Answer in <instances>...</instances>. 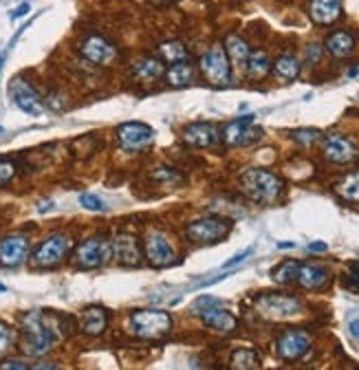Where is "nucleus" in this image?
Here are the masks:
<instances>
[{"label": "nucleus", "mask_w": 359, "mask_h": 370, "mask_svg": "<svg viewBox=\"0 0 359 370\" xmlns=\"http://www.w3.org/2000/svg\"><path fill=\"white\" fill-rule=\"evenodd\" d=\"M69 322L66 315L49 313V311H27L20 315V331H22V351L31 357H40L51 351L58 337H64V324Z\"/></svg>", "instance_id": "obj_1"}, {"label": "nucleus", "mask_w": 359, "mask_h": 370, "mask_svg": "<svg viewBox=\"0 0 359 370\" xmlns=\"http://www.w3.org/2000/svg\"><path fill=\"white\" fill-rule=\"evenodd\" d=\"M240 185H242V192L250 196L256 203H276L282 192H284V183L278 174L262 170V168H252L242 172L240 176Z\"/></svg>", "instance_id": "obj_2"}, {"label": "nucleus", "mask_w": 359, "mask_h": 370, "mask_svg": "<svg viewBox=\"0 0 359 370\" xmlns=\"http://www.w3.org/2000/svg\"><path fill=\"white\" fill-rule=\"evenodd\" d=\"M128 329L132 335H137L141 339H159L172 329V317L166 311L156 309H141L132 311L128 319Z\"/></svg>", "instance_id": "obj_3"}, {"label": "nucleus", "mask_w": 359, "mask_h": 370, "mask_svg": "<svg viewBox=\"0 0 359 370\" xmlns=\"http://www.w3.org/2000/svg\"><path fill=\"white\" fill-rule=\"evenodd\" d=\"M192 311L196 315H200V319H203L205 327H210L216 333H232L238 327L236 317L230 311L223 309L216 297H210V295L198 297L194 302V307H192Z\"/></svg>", "instance_id": "obj_4"}, {"label": "nucleus", "mask_w": 359, "mask_h": 370, "mask_svg": "<svg viewBox=\"0 0 359 370\" xmlns=\"http://www.w3.org/2000/svg\"><path fill=\"white\" fill-rule=\"evenodd\" d=\"M302 305L294 295L284 293H260L256 297V311L267 319H289L300 313Z\"/></svg>", "instance_id": "obj_5"}, {"label": "nucleus", "mask_w": 359, "mask_h": 370, "mask_svg": "<svg viewBox=\"0 0 359 370\" xmlns=\"http://www.w3.org/2000/svg\"><path fill=\"white\" fill-rule=\"evenodd\" d=\"M200 71H203L205 80L210 84H216V86H223L227 84L230 78H232V64H230V58L225 53V49L218 44L210 46V49L200 56Z\"/></svg>", "instance_id": "obj_6"}, {"label": "nucleus", "mask_w": 359, "mask_h": 370, "mask_svg": "<svg viewBox=\"0 0 359 370\" xmlns=\"http://www.w3.org/2000/svg\"><path fill=\"white\" fill-rule=\"evenodd\" d=\"M110 253H113V245H110L104 236H93L77 245L73 258L80 269H97L108 263Z\"/></svg>", "instance_id": "obj_7"}, {"label": "nucleus", "mask_w": 359, "mask_h": 370, "mask_svg": "<svg viewBox=\"0 0 359 370\" xmlns=\"http://www.w3.org/2000/svg\"><path fill=\"white\" fill-rule=\"evenodd\" d=\"M232 229V223L225 218H198L188 225L186 234L192 243L198 245H212L223 240Z\"/></svg>", "instance_id": "obj_8"}, {"label": "nucleus", "mask_w": 359, "mask_h": 370, "mask_svg": "<svg viewBox=\"0 0 359 370\" xmlns=\"http://www.w3.org/2000/svg\"><path fill=\"white\" fill-rule=\"evenodd\" d=\"M71 251V238L64 234L49 236L47 240H42L38 249L33 251V265L40 269H49L60 265Z\"/></svg>", "instance_id": "obj_9"}, {"label": "nucleus", "mask_w": 359, "mask_h": 370, "mask_svg": "<svg viewBox=\"0 0 359 370\" xmlns=\"http://www.w3.org/2000/svg\"><path fill=\"white\" fill-rule=\"evenodd\" d=\"M117 142L124 152H141L154 142V130L141 122H126L117 128Z\"/></svg>", "instance_id": "obj_10"}, {"label": "nucleus", "mask_w": 359, "mask_h": 370, "mask_svg": "<svg viewBox=\"0 0 359 370\" xmlns=\"http://www.w3.org/2000/svg\"><path fill=\"white\" fill-rule=\"evenodd\" d=\"M9 97L14 100V104L27 115H33V117H38V115L44 112V102L42 97L38 95V90L22 78H14L11 84H9Z\"/></svg>", "instance_id": "obj_11"}, {"label": "nucleus", "mask_w": 359, "mask_h": 370, "mask_svg": "<svg viewBox=\"0 0 359 370\" xmlns=\"http://www.w3.org/2000/svg\"><path fill=\"white\" fill-rule=\"evenodd\" d=\"M309 349H311V335L306 331H300V329L284 331L276 342L278 357L286 359V361H296V359L304 357Z\"/></svg>", "instance_id": "obj_12"}, {"label": "nucleus", "mask_w": 359, "mask_h": 370, "mask_svg": "<svg viewBox=\"0 0 359 370\" xmlns=\"http://www.w3.org/2000/svg\"><path fill=\"white\" fill-rule=\"evenodd\" d=\"M262 137V128L254 126V115H245L240 120H234L223 130V139L230 146H250Z\"/></svg>", "instance_id": "obj_13"}, {"label": "nucleus", "mask_w": 359, "mask_h": 370, "mask_svg": "<svg viewBox=\"0 0 359 370\" xmlns=\"http://www.w3.org/2000/svg\"><path fill=\"white\" fill-rule=\"evenodd\" d=\"M80 53L93 64L100 66H108L117 60V46L113 42H108L104 36H88L82 44H80Z\"/></svg>", "instance_id": "obj_14"}, {"label": "nucleus", "mask_w": 359, "mask_h": 370, "mask_svg": "<svg viewBox=\"0 0 359 370\" xmlns=\"http://www.w3.org/2000/svg\"><path fill=\"white\" fill-rule=\"evenodd\" d=\"M29 256V238L22 234L5 236L0 240V267L14 269L22 265Z\"/></svg>", "instance_id": "obj_15"}, {"label": "nucleus", "mask_w": 359, "mask_h": 370, "mask_svg": "<svg viewBox=\"0 0 359 370\" xmlns=\"http://www.w3.org/2000/svg\"><path fill=\"white\" fill-rule=\"evenodd\" d=\"M146 258L152 267H168L174 260V249L161 231H150L146 236Z\"/></svg>", "instance_id": "obj_16"}, {"label": "nucleus", "mask_w": 359, "mask_h": 370, "mask_svg": "<svg viewBox=\"0 0 359 370\" xmlns=\"http://www.w3.org/2000/svg\"><path fill=\"white\" fill-rule=\"evenodd\" d=\"M183 142L196 148H212L220 142L218 126L210 122H196L183 128Z\"/></svg>", "instance_id": "obj_17"}, {"label": "nucleus", "mask_w": 359, "mask_h": 370, "mask_svg": "<svg viewBox=\"0 0 359 370\" xmlns=\"http://www.w3.org/2000/svg\"><path fill=\"white\" fill-rule=\"evenodd\" d=\"M324 157L328 161H333V164H350V161L357 157V150L350 144V139L333 132L324 139Z\"/></svg>", "instance_id": "obj_18"}, {"label": "nucleus", "mask_w": 359, "mask_h": 370, "mask_svg": "<svg viewBox=\"0 0 359 370\" xmlns=\"http://www.w3.org/2000/svg\"><path fill=\"white\" fill-rule=\"evenodd\" d=\"M113 251H115V258L122 265H126V267H137L139 260H141V251H139L137 236L128 234V231H122V234L115 236Z\"/></svg>", "instance_id": "obj_19"}, {"label": "nucleus", "mask_w": 359, "mask_h": 370, "mask_svg": "<svg viewBox=\"0 0 359 370\" xmlns=\"http://www.w3.org/2000/svg\"><path fill=\"white\" fill-rule=\"evenodd\" d=\"M309 16L316 25H333L342 18V0H311Z\"/></svg>", "instance_id": "obj_20"}, {"label": "nucleus", "mask_w": 359, "mask_h": 370, "mask_svg": "<svg viewBox=\"0 0 359 370\" xmlns=\"http://www.w3.org/2000/svg\"><path fill=\"white\" fill-rule=\"evenodd\" d=\"M80 327L86 335H102L108 327V313L102 307H88L82 311Z\"/></svg>", "instance_id": "obj_21"}, {"label": "nucleus", "mask_w": 359, "mask_h": 370, "mask_svg": "<svg viewBox=\"0 0 359 370\" xmlns=\"http://www.w3.org/2000/svg\"><path fill=\"white\" fill-rule=\"evenodd\" d=\"M296 280L300 282V287L304 289H322L328 280V271L318 267V265H300L298 267V275Z\"/></svg>", "instance_id": "obj_22"}, {"label": "nucleus", "mask_w": 359, "mask_h": 370, "mask_svg": "<svg viewBox=\"0 0 359 370\" xmlns=\"http://www.w3.org/2000/svg\"><path fill=\"white\" fill-rule=\"evenodd\" d=\"M326 51L335 58H348L355 51V38L348 31H333L326 38Z\"/></svg>", "instance_id": "obj_23"}, {"label": "nucleus", "mask_w": 359, "mask_h": 370, "mask_svg": "<svg viewBox=\"0 0 359 370\" xmlns=\"http://www.w3.org/2000/svg\"><path fill=\"white\" fill-rule=\"evenodd\" d=\"M225 53H227V58L232 60V64H236L238 68H245L247 60H250L252 49H250V44L245 42V38L232 33V36H227V40H225Z\"/></svg>", "instance_id": "obj_24"}, {"label": "nucleus", "mask_w": 359, "mask_h": 370, "mask_svg": "<svg viewBox=\"0 0 359 370\" xmlns=\"http://www.w3.org/2000/svg\"><path fill=\"white\" fill-rule=\"evenodd\" d=\"M166 80L174 88H183V86L194 82V68L188 60L186 62H174L166 71Z\"/></svg>", "instance_id": "obj_25"}, {"label": "nucleus", "mask_w": 359, "mask_h": 370, "mask_svg": "<svg viewBox=\"0 0 359 370\" xmlns=\"http://www.w3.org/2000/svg\"><path fill=\"white\" fill-rule=\"evenodd\" d=\"M132 73L144 82H152L164 75V64L156 58H144L132 66Z\"/></svg>", "instance_id": "obj_26"}, {"label": "nucleus", "mask_w": 359, "mask_h": 370, "mask_svg": "<svg viewBox=\"0 0 359 370\" xmlns=\"http://www.w3.org/2000/svg\"><path fill=\"white\" fill-rule=\"evenodd\" d=\"M245 71L252 80H262L269 71H272V62H269L264 51H252L250 60L245 64Z\"/></svg>", "instance_id": "obj_27"}, {"label": "nucleus", "mask_w": 359, "mask_h": 370, "mask_svg": "<svg viewBox=\"0 0 359 370\" xmlns=\"http://www.w3.org/2000/svg\"><path fill=\"white\" fill-rule=\"evenodd\" d=\"M274 73L280 78V80H296L300 75V60L296 56H291V53H284L280 56L276 62H274Z\"/></svg>", "instance_id": "obj_28"}, {"label": "nucleus", "mask_w": 359, "mask_h": 370, "mask_svg": "<svg viewBox=\"0 0 359 370\" xmlns=\"http://www.w3.org/2000/svg\"><path fill=\"white\" fill-rule=\"evenodd\" d=\"M230 366L236 370H252V368H260V355L254 349H238L232 353Z\"/></svg>", "instance_id": "obj_29"}, {"label": "nucleus", "mask_w": 359, "mask_h": 370, "mask_svg": "<svg viewBox=\"0 0 359 370\" xmlns=\"http://www.w3.org/2000/svg\"><path fill=\"white\" fill-rule=\"evenodd\" d=\"M335 192L350 203H359V172L346 174L338 185H335Z\"/></svg>", "instance_id": "obj_30"}, {"label": "nucleus", "mask_w": 359, "mask_h": 370, "mask_svg": "<svg viewBox=\"0 0 359 370\" xmlns=\"http://www.w3.org/2000/svg\"><path fill=\"white\" fill-rule=\"evenodd\" d=\"M159 53H161V58H164L166 62H170V64H174V62H186V60L190 58V53H188L186 46H183L181 42H176V40L159 44Z\"/></svg>", "instance_id": "obj_31"}, {"label": "nucleus", "mask_w": 359, "mask_h": 370, "mask_svg": "<svg viewBox=\"0 0 359 370\" xmlns=\"http://www.w3.org/2000/svg\"><path fill=\"white\" fill-rule=\"evenodd\" d=\"M298 263L296 260H284L282 265H278L274 271H272V278L276 282L280 285H289V282H294L296 280V275H298Z\"/></svg>", "instance_id": "obj_32"}, {"label": "nucleus", "mask_w": 359, "mask_h": 370, "mask_svg": "<svg viewBox=\"0 0 359 370\" xmlns=\"http://www.w3.org/2000/svg\"><path fill=\"white\" fill-rule=\"evenodd\" d=\"M320 137H322V132L316 128H302V130L294 132V142H298L300 146H311V144H316Z\"/></svg>", "instance_id": "obj_33"}, {"label": "nucleus", "mask_w": 359, "mask_h": 370, "mask_svg": "<svg viewBox=\"0 0 359 370\" xmlns=\"http://www.w3.org/2000/svg\"><path fill=\"white\" fill-rule=\"evenodd\" d=\"M11 346H14V331L9 324L0 319V357H5Z\"/></svg>", "instance_id": "obj_34"}, {"label": "nucleus", "mask_w": 359, "mask_h": 370, "mask_svg": "<svg viewBox=\"0 0 359 370\" xmlns=\"http://www.w3.org/2000/svg\"><path fill=\"white\" fill-rule=\"evenodd\" d=\"M16 176V164L7 157H0V185L9 183Z\"/></svg>", "instance_id": "obj_35"}, {"label": "nucleus", "mask_w": 359, "mask_h": 370, "mask_svg": "<svg viewBox=\"0 0 359 370\" xmlns=\"http://www.w3.org/2000/svg\"><path fill=\"white\" fill-rule=\"evenodd\" d=\"M80 205L86 207V210H91V212H104L106 210V205L102 203V199L95 196V194H82L80 196Z\"/></svg>", "instance_id": "obj_36"}, {"label": "nucleus", "mask_w": 359, "mask_h": 370, "mask_svg": "<svg viewBox=\"0 0 359 370\" xmlns=\"http://www.w3.org/2000/svg\"><path fill=\"white\" fill-rule=\"evenodd\" d=\"M154 179H164L166 183H181L183 181V176L181 174H176L172 168H159V172H154Z\"/></svg>", "instance_id": "obj_37"}, {"label": "nucleus", "mask_w": 359, "mask_h": 370, "mask_svg": "<svg viewBox=\"0 0 359 370\" xmlns=\"http://www.w3.org/2000/svg\"><path fill=\"white\" fill-rule=\"evenodd\" d=\"M320 56H322L320 44H309L306 46V62L309 64H318L320 62Z\"/></svg>", "instance_id": "obj_38"}, {"label": "nucleus", "mask_w": 359, "mask_h": 370, "mask_svg": "<svg viewBox=\"0 0 359 370\" xmlns=\"http://www.w3.org/2000/svg\"><path fill=\"white\" fill-rule=\"evenodd\" d=\"M348 287H353V289L359 291V260L350 265V271H348Z\"/></svg>", "instance_id": "obj_39"}, {"label": "nucleus", "mask_w": 359, "mask_h": 370, "mask_svg": "<svg viewBox=\"0 0 359 370\" xmlns=\"http://www.w3.org/2000/svg\"><path fill=\"white\" fill-rule=\"evenodd\" d=\"M252 253H254V249H252V247H250V249H245V251H240V253H236V256H234L232 260H227L225 265H223V269H230V267H234V265L242 263L247 256H252Z\"/></svg>", "instance_id": "obj_40"}, {"label": "nucleus", "mask_w": 359, "mask_h": 370, "mask_svg": "<svg viewBox=\"0 0 359 370\" xmlns=\"http://www.w3.org/2000/svg\"><path fill=\"white\" fill-rule=\"evenodd\" d=\"M29 3H22L20 7H16L14 11H11V20H18V18H22V16H27L29 14Z\"/></svg>", "instance_id": "obj_41"}, {"label": "nucleus", "mask_w": 359, "mask_h": 370, "mask_svg": "<svg viewBox=\"0 0 359 370\" xmlns=\"http://www.w3.org/2000/svg\"><path fill=\"white\" fill-rule=\"evenodd\" d=\"M0 368H14V370H25L29 368L27 364H22V361H5V364H0Z\"/></svg>", "instance_id": "obj_42"}, {"label": "nucleus", "mask_w": 359, "mask_h": 370, "mask_svg": "<svg viewBox=\"0 0 359 370\" xmlns=\"http://www.w3.org/2000/svg\"><path fill=\"white\" fill-rule=\"evenodd\" d=\"M348 329H350V335L359 342V319H353Z\"/></svg>", "instance_id": "obj_43"}, {"label": "nucleus", "mask_w": 359, "mask_h": 370, "mask_svg": "<svg viewBox=\"0 0 359 370\" xmlns=\"http://www.w3.org/2000/svg\"><path fill=\"white\" fill-rule=\"evenodd\" d=\"M326 243H311L309 245V251H326Z\"/></svg>", "instance_id": "obj_44"}, {"label": "nucleus", "mask_w": 359, "mask_h": 370, "mask_svg": "<svg viewBox=\"0 0 359 370\" xmlns=\"http://www.w3.org/2000/svg\"><path fill=\"white\" fill-rule=\"evenodd\" d=\"M3 62H5V56L0 53V71H3Z\"/></svg>", "instance_id": "obj_45"}, {"label": "nucleus", "mask_w": 359, "mask_h": 370, "mask_svg": "<svg viewBox=\"0 0 359 370\" xmlns=\"http://www.w3.org/2000/svg\"><path fill=\"white\" fill-rule=\"evenodd\" d=\"M137 3H159V0H137Z\"/></svg>", "instance_id": "obj_46"}, {"label": "nucleus", "mask_w": 359, "mask_h": 370, "mask_svg": "<svg viewBox=\"0 0 359 370\" xmlns=\"http://www.w3.org/2000/svg\"><path fill=\"white\" fill-rule=\"evenodd\" d=\"M3 291H7V287H5V285H0V293H3Z\"/></svg>", "instance_id": "obj_47"}]
</instances>
